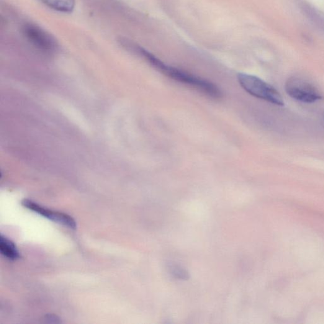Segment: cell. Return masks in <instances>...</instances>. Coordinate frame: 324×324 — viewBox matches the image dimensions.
<instances>
[{
    "instance_id": "52a82bcc",
    "label": "cell",
    "mask_w": 324,
    "mask_h": 324,
    "mask_svg": "<svg viewBox=\"0 0 324 324\" xmlns=\"http://www.w3.org/2000/svg\"><path fill=\"white\" fill-rule=\"evenodd\" d=\"M0 251L6 258L15 261L20 258V254L15 244L5 236H0Z\"/></svg>"
},
{
    "instance_id": "7a4b0ae2",
    "label": "cell",
    "mask_w": 324,
    "mask_h": 324,
    "mask_svg": "<svg viewBox=\"0 0 324 324\" xmlns=\"http://www.w3.org/2000/svg\"><path fill=\"white\" fill-rule=\"evenodd\" d=\"M238 80L240 86L252 96L278 106L284 105V100L279 92L271 85L258 77L240 73L238 75Z\"/></svg>"
},
{
    "instance_id": "9c48e42d",
    "label": "cell",
    "mask_w": 324,
    "mask_h": 324,
    "mask_svg": "<svg viewBox=\"0 0 324 324\" xmlns=\"http://www.w3.org/2000/svg\"><path fill=\"white\" fill-rule=\"evenodd\" d=\"M46 319L49 321V322L51 323H58L60 322L59 318L57 316L53 314H49L46 316Z\"/></svg>"
},
{
    "instance_id": "5b68a950",
    "label": "cell",
    "mask_w": 324,
    "mask_h": 324,
    "mask_svg": "<svg viewBox=\"0 0 324 324\" xmlns=\"http://www.w3.org/2000/svg\"><path fill=\"white\" fill-rule=\"evenodd\" d=\"M22 205L27 209L32 210L33 212L43 216L44 217L53 221V222L60 223V224L73 229V230H76L77 228L76 221L70 215L66 214V213L48 210L47 208L41 207L37 203L29 200H23Z\"/></svg>"
},
{
    "instance_id": "6da1fadb",
    "label": "cell",
    "mask_w": 324,
    "mask_h": 324,
    "mask_svg": "<svg viewBox=\"0 0 324 324\" xmlns=\"http://www.w3.org/2000/svg\"><path fill=\"white\" fill-rule=\"evenodd\" d=\"M120 44L125 48L133 51L136 55L143 58L153 68L160 72L164 75L169 77V78L181 82L184 85H187V86L197 90L198 91L202 92L206 96L212 98V99H220L222 97V92L219 87H218L212 82L199 78V77L192 75L186 72L179 70L178 69L166 65L160 59L153 55L152 53L149 52L145 49L136 45L130 40L123 38Z\"/></svg>"
},
{
    "instance_id": "8992f818",
    "label": "cell",
    "mask_w": 324,
    "mask_h": 324,
    "mask_svg": "<svg viewBox=\"0 0 324 324\" xmlns=\"http://www.w3.org/2000/svg\"><path fill=\"white\" fill-rule=\"evenodd\" d=\"M43 4L55 11L70 14L75 8L76 0H41Z\"/></svg>"
},
{
    "instance_id": "3957f363",
    "label": "cell",
    "mask_w": 324,
    "mask_h": 324,
    "mask_svg": "<svg viewBox=\"0 0 324 324\" xmlns=\"http://www.w3.org/2000/svg\"><path fill=\"white\" fill-rule=\"evenodd\" d=\"M285 90L292 99L305 104H313L323 99L322 94L314 84L300 77L288 79Z\"/></svg>"
},
{
    "instance_id": "277c9868",
    "label": "cell",
    "mask_w": 324,
    "mask_h": 324,
    "mask_svg": "<svg viewBox=\"0 0 324 324\" xmlns=\"http://www.w3.org/2000/svg\"><path fill=\"white\" fill-rule=\"evenodd\" d=\"M22 33L28 42L43 52L51 53L58 50L55 38L37 25L26 23L22 25Z\"/></svg>"
},
{
    "instance_id": "ba28073f",
    "label": "cell",
    "mask_w": 324,
    "mask_h": 324,
    "mask_svg": "<svg viewBox=\"0 0 324 324\" xmlns=\"http://www.w3.org/2000/svg\"><path fill=\"white\" fill-rule=\"evenodd\" d=\"M171 273L174 277L179 279H186L188 278V274L179 266H172L171 267Z\"/></svg>"
}]
</instances>
